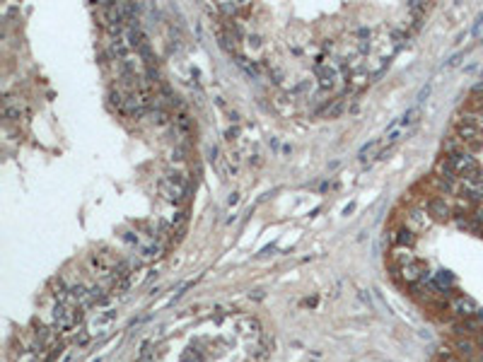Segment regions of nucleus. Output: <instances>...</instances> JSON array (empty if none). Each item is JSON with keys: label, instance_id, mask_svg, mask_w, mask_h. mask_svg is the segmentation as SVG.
I'll use <instances>...</instances> for the list:
<instances>
[{"label": "nucleus", "instance_id": "obj_1", "mask_svg": "<svg viewBox=\"0 0 483 362\" xmlns=\"http://www.w3.org/2000/svg\"><path fill=\"white\" fill-rule=\"evenodd\" d=\"M157 191L172 206H186V201L191 196V186H189V181L181 174H167V176H162L157 181Z\"/></svg>", "mask_w": 483, "mask_h": 362}, {"label": "nucleus", "instance_id": "obj_2", "mask_svg": "<svg viewBox=\"0 0 483 362\" xmlns=\"http://www.w3.org/2000/svg\"><path fill=\"white\" fill-rule=\"evenodd\" d=\"M82 316H85V311L80 307H72V304H66V302H56L54 309H51V316H49V326L56 328L63 336V333H70V331L77 328Z\"/></svg>", "mask_w": 483, "mask_h": 362}, {"label": "nucleus", "instance_id": "obj_3", "mask_svg": "<svg viewBox=\"0 0 483 362\" xmlns=\"http://www.w3.org/2000/svg\"><path fill=\"white\" fill-rule=\"evenodd\" d=\"M418 116H420V106H413L409 114H404L387 133H384V138L379 140V145H382V152L384 150H389V147H394V145L399 143L401 138H406L409 133H411V128H413L415 123H418Z\"/></svg>", "mask_w": 483, "mask_h": 362}, {"label": "nucleus", "instance_id": "obj_4", "mask_svg": "<svg viewBox=\"0 0 483 362\" xmlns=\"http://www.w3.org/2000/svg\"><path fill=\"white\" fill-rule=\"evenodd\" d=\"M399 273H401V280L409 285H418V283L428 280V266L420 259H413V261L399 266Z\"/></svg>", "mask_w": 483, "mask_h": 362}, {"label": "nucleus", "instance_id": "obj_5", "mask_svg": "<svg viewBox=\"0 0 483 362\" xmlns=\"http://www.w3.org/2000/svg\"><path fill=\"white\" fill-rule=\"evenodd\" d=\"M317 75H319V82L324 85V87H334L339 80H341V63H336V61H322L319 66H317Z\"/></svg>", "mask_w": 483, "mask_h": 362}, {"label": "nucleus", "instance_id": "obj_6", "mask_svg": "<svg viewBox=\"0 0 483 362\" xmlns=\"http://www.w3.org/2000/svg\"><path fill=\"white\" fill-rule=\"evenodd\" d=\"M411 232H420V229H425L428 224H430V215H428V210L425 208H411L409 210V215H406V222H404Z\"/></svg>", "mask_w": 483, "mask_h": 362}, {"label": "nucleus", "instance_id": "obj_7", "mask_svg": "<svg viewBox=\"0 0 483 362\" xmlns=\"http://www.w3.org/2000/svg\"><path fill=\"white\" fill-rule=\"evenodd\" d=\"M425 210H428V215L432 217V220H447L449 217V206L445 203V196H437V198H430L425 206H423Z\"/></svg>", "mask_w": 483, "mask_h": 362}, {"label": "nucleus", "instance_id": "obj_8", "mask_svg": "<svg viewBox=\"0 0 483 362\" xmlns=\"http://www.w3.org/2000/svg\"><path fill=\"white\" fill-rule=\"evenodd\" d=\"M22 111H24V104H22L17 97L5 94V99H2V116H5L7 121H17V119L22 116Z\"/></svg>", "mask_w": 483, "mask_h": 362}, {"label": "nucleus", "instance_id": "obj_9", "mask_svg": "<svg viewBox=\"0 0 483 362\" xmlns=\"http://www.w3.org/2000/svg\"><path fill=\"white\" fill-rule=\"evenodd\" d=\"M449 309H452L457 316H471V314L476 311V304H474V299H469V297H464V294H457V297L449 302Z\"/></svg>", "mask_w": 483, "mask_h": 362}, {"label": "nucleus", "instance_id": "obj_10", "mask_svg": "<svg viewBox=\"0 0 483 362\" xmlns=\"http://www.w3.org/2000/svg\"><path fill=\"white\" fill-rule=\"evenodd\" d=\"M389 239H392V244L396 246V249H409V246H413L415 241V234L404 224V227H399L396 232H392L389 234Z\"/></svg>", "mask_w": 483, "mask_h": 362}]
</instances>
